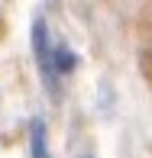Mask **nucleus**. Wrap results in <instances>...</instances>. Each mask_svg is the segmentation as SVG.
Returning <instances> with one entry per match:
<instances>
[{"mask_svg":"<svg viewBox=\"0 0 152 158\" xmlns=\"http://www.w3.org/2000/svg\"><path fill=\"white\" fill-rule=\"evenodd\" d=\"M33 55L39 64V74L46 81V87L59 97V71H55V48H52V35H49L46 19H36L33 23Z\"/></svg>","mask_w":152,"mask_h":158,"instance_id":"obj_1","label":"nucleus"},{"mask_svg":"<svg viewBox=\"0 0 152 158\" xmlns=\"http://www.w3.org/2000/svg\"><path fill=\"white\" fill-rule=\"evenodd\" d=\"M46 139H49L46 123H42V119H33V123H29V152H33V158H52Z\"/></svg>","mask_w":152,"mask_h":158,"instance_id":"obj_2","label":"nucleus"},{"mask_svg":"<svg viewBox=\"0 0 152 158\" xmlns=\"http://www.w3.org/2000/svg\"><path fill=\"white\" fill-rule=\"evenodd\" d=\"M75 68H78V55L71 52L68 45H59L55 48V71H59V74H71Z\"/></svg>","mask_w":152,"mask_h":158,"instance_id":"obj_3","label":"nucleus"}]
</instances>
